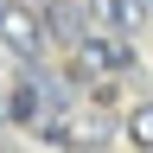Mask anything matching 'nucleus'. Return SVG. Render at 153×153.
I'll use <instances>...</instances> for the list:
<instances>
[{
    "label": "nucleus",
    "instance_id": "9",
    "mask_svg": "<svg viewBox=\"0 0 153 153\" xmlns=\"http://www.w3.org/2000/svg\"><path fill=\"white\" fill-rule=\"evenodd\" d=\"M147 7H153V0H147Z\"/></svg>",
    "mask_w": 153,
    "mask_h": 153
},
{
    "label": "nucleus",
    "instance_id": "4",
    "mask_svg": "<svg viewBox=\"0 0 153 153\" xmlns=\"http://www.w3.org/2000/svg\"><path fill=\"white\" fill-rule=\"evenodd\" d=\"M0 38H7L19 57H32L38 45H45V26H38L32 13H0Z\"/></svg>",
    "mask_w": 153,
    "mask_h": 153
},
{
    "label": "nucleus",
    "instance_id": "1",
    "mask_svg": "<svg viewBox=\"0 0 153 153\" xmlns=\"http://www.w3.org/2000/svg\"><path fill=\"white\" fill-rule=\"evenodd\" d=\"M76 70H83V76H121V70H134V51H128V38L121 32H83V38H76Z\"/></svg>",
    "mask_w": 153,
    "mask_h": 153
},
{
    "label": "nucleus",
    "instance_id": "5",
    "mask_svg": "<svg viewBox=\"0 0 153 153\" xmlns=\"http://www.w3.org/2000/svg\"><path fill=\"white\" fill-rule=\"evenodd\" d=\"M83 13H89L96 32H128L134 26V0H83Z\"/></svg>",
    "mask_w": 153,
    "mask_h": 153
},
{
    "label": "nucleus",
    "instance_id": "10",
    "mask_svg": "<svg viewBox=\"0 0 153 153\" xmlns=\"http://www.w3.org/2000/svg\"><path fill=\"white\" fill-rule=\"evenodd\" d=\"M147 153H153V147H147Z\"/></svg>",
    "mask_w": 153,
    "mask_h": 153
},
{
    "label": "nucleus",
    "instance_id": "8",
    "mask_svg": "<svg viewBox=\"0 0 153 153\" xmlns=\"http://www.w3.org/2000/svg\"><path fill=\"white\" fill-rule=\"evenodd\" d=\"M0 13H7V7H0Z\"/></svg>",
    "mask_w": 153,
    "mask_h": 153
},
{
    "label": "nucleus",
    "instance_id": "6",
    "mask_svg": "<svg viewBox=\"0 0 153 153\" xmlns=\"http://www.w3.org/2000/svg\"><path fill=\"white\" fill-rule=\"evenodd\" d=\"M128 140L140 147V153L153 147V102H134V108H128Z\"/></svg>",
    "mask_w": 153,
    "mask_h": 153
},
{
    "label": "nucleus",
    "instance_id": "2",
    "mask_svg": "<svg viewBox=\"0 0 153 153\" xmlns=\"http://www.w3.org/2000/svg\"><path fill=\"white\" fill-rule=\"evenodd\" d=\"M38 26H45V38H57V45H76V38L89 32V13L76 7V0H45Z\"/></svg>",
    "mask_w": 153,
    "mask_h": 153
},
{
    "label": "nucleus",
    "instance_id": "3",
    "mask_svg": "<svg viewBox=\"0 0 153 153\" xmlns=\"http://www.w3.org/2000/svg\"><path fill=\"white\" fill-rule=\"evenodd\" d=\"M7 115H13L19 128H38V115H45V83H38V70L13 83V96H7Z\"/></svg>",
    "mask_w": 153,
    "mask_h": 153
},
{
    "label": "nucleus",
    "instance_id": "7",
    "mask_svg": "<svg viewBox=\"0 0 153 153\" xmlns=\"http://www.w3.org/2000/svg\"><path fill=\"white\" fill-rule=\"evenodd\" d=\"M26 7H32V0H26Z\"/></svg>",
    "mask_w": 153,
    "mask_h": 153
}]
</instances>
